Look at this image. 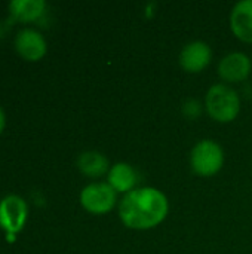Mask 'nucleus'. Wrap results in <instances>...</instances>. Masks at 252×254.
<instances>
[{
    "mask_svg": "<svg viewBox=\"0 0 252 254\" xmlns=\"http://www.w3.org/2000/svg\"><path fill=\"white\" fill-rule=\"evenodd\" d=\"M77 168L83 176L89 179H100L108 174L111 165H110L108 158L104 153L97 152V150H86L79 155Z\"/></svg>",
    "mask_w": 252,
    "mask_h": 254,
    "instance_id": "nucleus-11",
    "label": "nucleus"
},
{
    "mask_svg": "<svg viewBox=\"0 0 252 254\" xmlns=\"http://www.w3.org/2000/svg\"><path fill=\"white\" fill-rule=\"evenodd\" d=\"M224 165L223 147L215 140H201L190 152V167L201 177H212L221 171Z\"/></svg>",
    "mask_w": 252,
    "mask_h": 254,
    "instance_id": "nucleus-3",
    "label": "nucleus"
},
{
    "mask_svg": "<svg viewBox=\"0 0 252 254\" xmlns=\"http://www.w3.org/2000/svg\"><path fill=\"white\" fill-rule=\"evenodd\" d=\"M212 60V49L203 40H193L184 45L180 52L178 63L186 73L198 74L203 71Z\"/></svg>",
    "mask_w": 252,
    "mask_h": 254,
    "instance_id": "nucleus-7",
    "label": "nucleus"
},
{
    "mask_svg": "<svg viewBox=\"0 0 252 254\" xmlns=\"http://www.w3.org/2000/svg\"><path fill=\"white\" fill-rule=\"evenodd\" d=\"M10 19L13 22H36L46 13L45 0H12L7 6Z\"/></svg>",
    "mask_w": 252,
    "mask_h": 254,
    "instance_id": "nucleus-10",
    "label": "nucleus"
},
{
    "mask_svg": "<svg viewBox=\"0 0 252 254\" xmlns=\"http://www.w3.org/2000/svg\"><path fill=\"white\" fill-rule=\"evenodd\" d=\"M251 58L244 52H230L220 60L218 74L226 83H239L251 74Z\"/></svg>",
    "mask_w": 252,
    "mask_h": 254,
    "instance_id": "nucleus-8",
    "label": "nucleus"
},
{
    "mask_svg": "<svg viewBox=\"0 0 252 254\" xmlns=\"http://www.w3.org/2000/svg\"><path fill=\"white\" fill-rule=\"evenodd\" d=\"M230 28L239 40L252 43V0H242L233 6Z\"/></svg>",
    "mask_w": 252,
    "mask_h": 254,
    "instance_id": "nucleus-9",
    "label": "nucleus"
},
{
    "mask_svg": "<svg viewBox=\"0 0 252 254\" xmlns=\"http://www.w3.org/2000/svg\"><path fill=\"white\" fill-rule=\"evenodd\" d=\"M4 128H6V113H4L3 107L0 106V135L3 134Z\"/></svg>",
    "mask_w": 252,
    "mask_h": 254,
    "instance_id": "nucleus-15",
    "label": "nucleus"
},
{
    "mask_svg": "<svg viewBox=\"0 0 252 254\" xmlns=\"http://www.w3.org/2000/svg\"><path fill=\"white\" fill-rule=\"evenodd\" d=\"M28 220V204L19 195L0 199V228L4 234H19Z\"/></svg>",
    "mask_w": 252,
    "mask_h": 254,
    "instance_id": "nucleus-5",
    "label": "nucleus"
},
{
    "mask_svg": "<svg viewBox=\"0 0 252 254\" xmlns=\"http://www.w3.org/2000/svg\"><path fill=\"white\" fill-rule=\"evenodd\" d=\"M13 48L22 60L30 63L40 61L48 52L45 36L31 27H24L16 33L13 39Z\"/></svg>",
    "mask_w": 252,
    "mask_h": 254,
    "instance_id": "nucleus-6",
    "label": "nucleus"
},
{
    "mask_svg": "<svg viewBox=\"0 0 252 254\" xmlns=\"http://www.w3.org/2000/svg\"><path fill=\"white\" fill-rule=\"evenodd\" d=\"M6 241L7 243H15L16 241V235H13V234H6Z\"/></svg>",
    "mask_w": 252,
    "mask_h": 254,
    "instance_id": "nucleus-16",
    "label": "nucleus"
},
{
    "mask_svg": "<svg viewBox=\"0 0 252 254\" xmlns=\"http://www.w3.org/2000/svg\"><path fill=\"white\" fill-rule=\"evenodd\" d=\"M137 171L128 162H117L111 165L107 174V183L117 192V193H129L135 189L137 185Z\"/></svg>",
    "mask_w": 252,
    "mask_h": 254,
    "instance_id": "nucleus-12",
    "label": "nucleus"
},
{
    "mask_svg": "<svg viewBox=\"0 0 252 254\" xmlns=\"http://www.w3.org/2000/svg\"><path fill=\"white\" fill-rule=\"evenodd\" d=\"M156 10H157V4L156 3H149L144 7V16L146 18H153V16H156Z\"/></svg>",
    "mask_w": 252,
    "mask_h": 254,
    "instance_id": "nucleus-14",
    "label": "nucleus"
},
{
    "mask_svg": "<svg viewBox=\"0 0 252 254\" xmlns=\"http://www.w3.org/2000/svg\"><path fill=\"white\" fill-rule=\"evenodd\" d=\"M205 109L217 122H233L241 112L239 94L227 83H215L206 92Z\"/></svg>",
    "mask_w": 252,
    "mask_h": 254,
    "instance_id": "nucleus-2",
    "label": "nucleus"
},
{
    "mask_svg": "<svg viewBox=\"0 0 252 254\" xmlns=\"http://www.w3.org/2000/svg\"><path fill=\"white\" fill-rule=\"evenodd\" d=\"M79 201L85 211L104 216L116 207L117 192L107 182H92L80 190Z\"/></svg>",
    "mask_w": 252,
    "mask_h": 254,
    "instance_id": "nucleus-4",
    "label": "nucleus"
},
{
    "mask_svg": "<svg viewBox=\"0 0 252 254\" xmlns=\"http://www.w3.org/2000/svg\"><path fill=\"white\" fill-rule=\"evenodd\" d=\"M181 112L187 119H198L202 115V104L195 98H189L183 103Z\"/></svg>",
    "mask_w": 252,
    "mask_h": 254,
    "instance_id": "nucleus-13",
    "label": "nucleus"
},
{
    "mask_svg": "<svg viewBox=\"0 0 252 254\" xmlns=\"http://www.w3.org/2000/svg\"><path fill=\"white\" fill-rule=\"evenodd\" d=\"M169 213L168 196L153 186L135 188L119 202V219L134 231H149L165 222Z\"/></svg>",
    "mask_w": 252,
    "mask_h": 254,
    "instance_id": "nucleus-1",
    "label": "nucleus"
}]
</instances>
